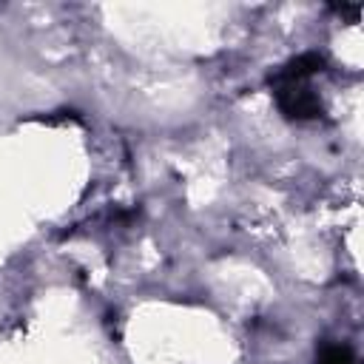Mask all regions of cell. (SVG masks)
I'll return each mask as SVG.
<instances>
[{
    "mask_svg": "<svg viewBox=\"0 0 364 364\" xmlns=\"http://www.w3.org/2000/svg\"><path fill=\"white\" fill-rule=\"evenodd\" d=\"M321 68H324V57L316 54V51H307V54L293 57L284 68H279V71L270 77V82H273V85H282V82H307V80L316 77Z\"/></svg>",
    "mask_w": 364,
    "mask_h": 364,
    "instance_id": "7a4b0ae2",
    "label": "cell"
},
{
    "mask_svg": "<svg viewBox=\"0 0 364 364\" xmlns=\"http://www.w3.org/2000/svg\"><path fill=\"white\" fill-rule=\"evenodd\" d=\"M316 364H358V358L347 344H327L321 347Z\"/></svg>",
    "mask_w": 364,
    "mask_h": 364,
    "instance_id": "3957f363",
    "label": "cell"
},
{
    "mask_svg": "<svg viewBox=\"0 0 364 364\" xmlns=\"http://www.w3.org/2000/svg\"><path fill=\"white\" fill-rule=\"evenodd\" d=\"M276 88L279 111L290 119H316L321 117V100L307 88V82H282Z\"/></svg>",
    "mask_w": 364,
    "mask_h": 364,
    "instance_id": "6da1fadb",
    "label": "cell"
}]
</instances>
